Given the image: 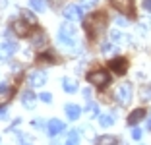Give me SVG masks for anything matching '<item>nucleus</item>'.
I'll return each mask as SVG.
<instances>
[{"instance_id":"f257e3e1","label":"nucleus","mask_w":151,"mask_h":145,"mask_svg":"<svg viewBox=\"0 0 151 145\" xmlns=\"http://www.w3.org/2000/svg\"><path fill=\"white\" fill-rule=\"evenodd\" d=\"M58 43L64 47H76L78 43V29L70 23H62L58 29Z\"/></svg>"},{"instance_id":"f03ea898","label":"nucleus","mask_w":151,"mask_h":145,"mask_svg":"<svg viewBox=\"0 0 151 145\" xmlns=\"http://www.w3.org/2000/svg\"><path fill=\"white\" fill-rule=\"evenodd\" d=\"M105 25H107V16H105V14H95V16L85 19V27H87L89 33H93V35L101 33V31L105 29Z\"/></svg>"},{"instance_id":"7ed1b4c3","label":"nucleus","mask_w":151,"mask_h":145,"mask_svg":"<svg viewBox=\"0 0 151 145\" xmlns=\"http://www.w3.org/2000/svg\"><path fill=\"white\" fill-rule=\"evenodd\" d=\"M132 95H134V91H132V83H128V81L120 83V85H118V89H116V101H118L122 106L130 105V101H132Z\"/></svg>"},{"instance_id":"20e7f679","label":"nucleus","mask_w":151,"mask_h":145,"mask_svg":"<svg viewBox=\"0 0 151 145\" xmlns=\"http://www.w3.org/2000/svg\"><path fill=\"white\" fill-rule=\"evenodd\" d=\"M87 81L93 83L95 87H105V85L111 81V78H109V74L105 70H95V72H91V74H87Z\"/></svg>"},{"instance_id":"39448f33","label":"nucleus","mask_w":151,"mask_h":145,"mask_svg":"<svg viewBox=\"0 0 151 145\" xmlns=\"http://www.w3.org/2000/svg\"><path fill=\"white\" fill-rule=\"evenodd\" d=\"M64 16H66L68 19H72V22H78V19H81L83 18V8H81V4L78 6V4H68V6H64Z\"/></svg>"},{"instance_id":"423d86ee","label":"nucleus","mask_w":151,"mask_h":145,"mask_svg":"<svg viewBox=\"0 0 151 145\" xmlns=\"http://www.w3.org/2000/svg\"><path fill=\"white\" fill-rule=\"evenodd\" d=\"M27 81H29L31 87H43V85L47 83V74L41 72V70H35V72H31V74L27 75Z\"/></svg>"},{"instance_id":"0eeeda50","label":"nucleus","mask_w":151,"mask_h":145,"mask_svg":"<svg viewBox=\"0 0 151 145\" xmlns=\"http://www.w3.org/2000/svg\"><path fill=\"white\" fill-rule=\"evenodd\" d=\"M47 33L45 31H41V29H37L35 33L31 35V47L33 48H43V47H47Z\"/></svg>"},{"instance_id":"6e6552de","label":"nucleus","mask_w":151,"mask_h":145,"mask_svg":"<svg viewBox=\"0 0 151 145\" xmlns=\"http://www.w3.org/2000/svg\"><path fill=\"white\" fill-rule=\"evenodd\" d=\"M109 68H111L112 72H116V74H124L126 68H128V62H126L124 56H118V58H114V60L109 62Z\"/></svg>"},{"instance_id":"1a4fd4ad","label":"nucleus","mask_w":151,"mask_h":145,"mask_svg":"<svg viewBox=\"0 0 151 145\" xmlns=\"http://www.w3.org/2000/svg\"><path fill=\"white\" fill-rule=\"evenodd\" d=\"M27 23H29L27 19H25V22L18 19V22L12 23V29L16 31V35H18V37H27V35H29V25H27Z\"/></svg>"},{"instance_id":"9d476101","label":"nucleus","mask_w":151,"mask_h":145,"mask_svg":"<svg viewBox=\"0 0 151 145\" xmlns=\"http://www.w3.org/2000/svg\"><path fill=\"white\" fill-rule=\"evenodd\" d=\"M111 4L114 6L116 10L124 12V14H132V10H134V2L132 0H111Z\"/></svg>"},{"instance_id":"9b49d317","label":"nucleus","mask_w":151,"mask_h":145,"mask_svg":"<svg viewBox=\"0 0 151 145\" xmlns=\"http://www.w3.org/2000/svg\"><path fill=\"white\" fill-rule=\"evenodd\" d=\"M47 132H49V136H58V134L64 132V124L60 122V120L52 118V120H49V124H47Z\"/></svg>"},{"instance_id":"f8f14e48","label":"nucleus","mask_w":151,"mask_h":145,"mask_svg":"<svg viewBox=\"0 0 151 145\" xmlns=\"http://www.w3.org/2000/svg\"><path fill=\"white\" fill-rule=\"evenodd\" d=\"M12 97H14V89L10 87L8 83H2V85H0V106L6 105Z\"/></svg>"},{"instance_id":"ddd939ff","label":"nucleus","mask_w":151,"mask_h":145,"mask_svg":"<svg viewBox=\"0 0 151 145\" xmlns=\"http://www.w3.org/2000/svg\"><path fill=\"white\" fill-rule=\"evenodd\" d=\"M143 118H145V110L143 108H136L132 114L128 116V124L130 126H136V124H138L139 120H143Z\"/></svg>"},{"instance_id":"4468645a","label":"nucleus","mask_w":151,"mask_h":145,"mask_svg":"<svg viewBox=\"0 0 151 145\" xmlns=\"http://www.w3.org/2000/svg\"><path fill=\"white\" fill-rule=\"evenodd\" d=\"M64 110H66V116L70 120H78V118H80V114H81V108L78 105H72V103H70V105H66V108H64Z\"/></svg>"},{"instance_id":"2eb2a0df","label":"nucleus","mask_w":151,"mask_h":145,"mask_svg":"<svg viewBox=\"0 0 151 145\" xmlns=\"http://www.w3.org/2000/svg\"><path fill=\"white\" fill-rule=\"evenodd\" d=\"M22 103H23L25 108H35V95L31 91H25L22 95Z\"/></svg>"},{"instance_id":"dca6fc26","label":"nucleus","mask_w":151,"mask_h":145,"mask_svg":"<svg viewBox=\"0 0 151 145\" xmlns=\"http://www.w3.org/2000/svg\"><path fill=\"white\" fill-rule=\"evenodd\" d=\"M62 87H64L66 93H76V91H78V83H76L74 79H70V78L62 79Z\"/></svg>"},{"instance_id":"f3484780","label":"nucleus","mask_w":151,"mask_h":145,"mask_svg":"<svg viewBox=\"0 0 151 145\" xmlns=\"http://www.w3.org/2000/svg\"><path fill=\"white\" fill-rule=\"evenodd\" d=\"M101 52L105 54V56H109V54H116L118 50H116L114 45H111V43H103V45H101Z\"/></svg>"},{"instance_id":"a211bd4d","label":"nucleus","mask_w":151,"mask_h":145,"mask_svg":"<svg viewBox=\"0 0 151 145\" xmlns=\"http://www.w3.org/2000/svg\"><path fill=\"white\" fill-rule=\"evenodd\" d=\"M99 122H101L103 128H111L112 124H114V118H112V114H103L101 118H99Z\"/></svg>"},{"instance_id":"6ab92c4d","label":"nucleus","mask_w":151,"mask_h":145,"mask_svg":"<svg viewBox=\"0 0 151 145\" xmlns=\"http://www.w3.org/2000/svg\"><path fill=\"white\" fill-rule=\"evenodd\" d=\"M29 6L37 12H45V2L43 0H29Z\"/></svg>"},{"instance_id":"aec40b11","label":"nucleus","mask_w":151,"mask_h":145,"mask_svg":"<svg viewBox=\"0 0 151 145\" xmlns=\"http://www.w3.org/2000/svg\"><path fill=\"white\" fill-rule=\"evenodd\" d=\"M85 110H87L91 116H97L99 114V106H97V103H93V101L87 103V108H85Z\"/></svg>"},{"instance_id":"412c9836","label":"nucleus","mask_w":151,"mask_h":145,"mask_svg":"<svg viewBox=\"0 0 151 145\" xmlns=\"http://www.w3.org/2000/svg\"><path fill=\"white\" fill-rule=\"evenodd\" d=\"M95 143H118L116 137H111V136H103V137H97Z\"/></svg>"},{"instance_id":"4be33fe9","label":"nucleus","mask_w":151,"mask_h":145,"mask_svg":"<svg viewBox=\"0 0 151 145\" xmlns=\"http://www.w3.org/2000/svg\"><path fill=\"white\" fill-rule=\"evenodd\" d=\"M2 48H4L8 54H14V52H16V43H12V41H6V43H2Z\"/></svg>"},{"instance_id":"5701e85b","label":"nucleus","mask_w":151,"mask_h":145,"mask_svg":"<svg viewBox=\"0 0 151 145\" xmlns=\"http://www.w3.org/2000/svg\"><path fill=\"white\" fill-rule=\"evenodd\" d=\"M99 0H81V8L83 10H93L95 6H97Z\"/></svg>"},{"instance_id":"b1692460","label":"nucleus","mask_w":151,"mask_h":145,"mask_svg":"<svg viewBox=\"0 0 151 145\" xmlns=\"http://www.w3.org/2000/svg\"><path fill=\"white\" fill-rule=\"evenodd\" d=\"M68 143H78V141H80V134H78V132H76V130H72V132H70V136H68Z\"/></svg>"},{"instance_id":"393cba45","label":"nucleus","mask_w":151,"mask_h":145,"mask_svg":"<svg viewBox=\"0 0 151 145\" xmlns=\"http://www.w3.org/2000/svg\"><path fill=\"white\" fill-rule=\"evenodd\" d=\"M23 18H25V19H27V22H29V23H33V25H35V23H37L35 16H33L31 12H27V10H23Z\"/></svg>"},{"instance_id":"a878e982","label":"nucleus","mask_w":151,"mask_h":145,"mask_svg":"<svg viewBox=\"0 0 151 145\" xmlns=\"http://www.w3.org/2000/svg\"><path fill=\"white\" fill-rule=\"evenodd\" d=\"M39 99H41L43 103H50V101H52V95H50V93H41Z\"/></svg>"},{"instance_id":"bb28decb","label":"nucleus","mask_w":151,"mask_h":145,"mask_svg":"<svg viewBox=\"0 0 151 145\" xmlns=\"http://www.w3.org/2000/svg\"><path fill=\"white\" fill-rule=\"evenodd\" d=\"M132 137H134L136 141L142 139V130H139V128H134V130H132Z\"/></svg>"},{"instance_id":"cd10ccee","label":"nucleus","mask_w":151,"mask_h":145,"mask_svg":"<svg viewBox=\"0 0 151 145\" xmlns=\"http://www.w3.org/2000/svg\"><path fill=\"white\" fill-rule=\"evenodd\" d=\"M114 22H116V23H118V25H120V27H126V25H128V19H126V18H122V16H118V18H116V19H114Z\"/></svg>"},{"instance_id":"c85d7f7f","label":"nucleus","mask_w":151,"mask_h":145,"mask_svg":"<svg viewBox=\"0 0 151 145\" xmlns=\"http://www.w3.org/2000/svg\"><path fill=\"white\" fill-rule=\"evenodd\" d=\"M39 60H41V62H52V58H50V54H41Z\"/></svg>"},{"instance_id":"c756f323","label":"nucleus","mask_w":151,"mask_h":145,"mask_svg":"<svg viewBox=\"0 0 151 145\" xmlns=\"http://www.w3.org/2000/svg\"><path fill=\"white\" fill-rule=\"evenodd\" d=\"M111 39H114V41H118V39H122V35H120L118 31H111Z\"/></svg>"},{"instance_id":"7c9ffc66","label":"nucleus","mask_w":151,"mask_h":145,"mask_svg":"<svg viewBox=\"0 0 151 145\" xmlns=\"http://www.w3.org/2000/svg\"><path fill=\"white\" fill-rule=\"evenodd\" d=\"M143 10L151 12V0H143Z\"/></svg>"},{"instance_id":"2f4dec72","label":"nucleus","mask_w":151,"mask_h":145,"mask_svg":"<svg viewBox=\"0 0 151 145\" xmlns=\"http://www.w3.org/2000/svg\"><path fill=\"white\" fill-rule=\"evenodd\" d=\"M142 95H143V99H151V89H143Z\"/></svg>"},{"instance_id":"473e14b6","label":"nucleus","mask_w":151,"mask_h":145,"mask_svg":"<svg viewBox=\"0 0 151 145\" xmlns=\"http://www.w3.org/2000/svg\"><path fill=\"white\" fill-rule=\"evenodd\" d=\"M8 56H10V54L6 52V50H4V48H2V47H0V58H2V60H6V58H8Z\"/></svg>"},{"instance_id":"72a5a7b5","label":"nucleus","mask_w":151,"mask_h":145,"mask_svg":"<svg viewBox=\"0 0 151 145\" xmlns=\"http://www.w3.org/2000/svg\"><path fill=\"white\" fill-rule=\"evenodd\" d=\"M6 116H8V110H6V108H0V120H4Z\"/></svg>"},{"instance_id":"f704fd0d","label":"nucleus","mask_w":151,"mask_h":145,"mask_svg":"<svg viewBox=\"0 0 151 145\" xmlns=\"http://www.w3.org/2000/svg\"><path fill=\"white\" fill-rule=\"evenodd\" d=\"M147 130H151V112H149V118H147Z\"/></svg>"}]
</instances>
